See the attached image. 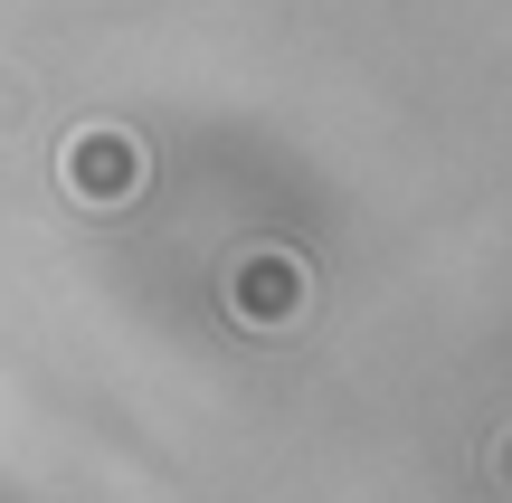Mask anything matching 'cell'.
Returning a JSON list of instances; mask_svg holds the SVG:
<instances>
[{
	"label": "cell",
	"mask_w": 512,
	"mask_h": 503,
	"mask_svg": "<svg viewBox=\"0 0 512 503\" xmlns=\"http://www.w3.org/2000/svg\"><path fill=\"white\" fill-rule=\"evenodd\" d=\"M484 475H494V485H503V494H512V428H503V437H494V447H484Z\"/></svg>",
	"instance_id": "3"
},
{
	"label": "cell",
	"mask_w": 512,
	"mask_h": 503,
	"mask_svg": "<svg viewBox=\"0 0 512 503\" xmlns=\"http://www.w3.org/2000/svg\"><path fill=\"white\" fill-rule=\"evenodd\" d=\"M10 124H19V76L0 67V133H10Z\"/></svg>",
	"instance_id": "4"
},
{
	"label": "cell",
	"mask_w": 512,
	"mask_h": 503,
	"mask_svg": "<svg viewBox=\"0 0 512 503\" xmlns=\"http://www.w3.org/2000/svg\"><path fill=\"white\" fill-rule=\"evenodd\" d=\"M228 314L247 333H294L313 314V266L294 247H238L228 257Z\"/></svg>",
	"instance_id": "2"
},
{
	"label": "cell",
	"mask_w": 512,
	"mask_h": 503,
	"mask_svg": "<svg viewBox=\"0 0 512 503\" xmlns=\"http://www.w3.org/2000/svg\"><path fill=\"white\" fill-rule=\"evenodd\" d=\"M57 181H67V200L76 209H133L143 200V181H152V152H143V133L133 124H76L67 143H57Z\"/></svg>",
	"instance_id": "1"
}]
</instances>
